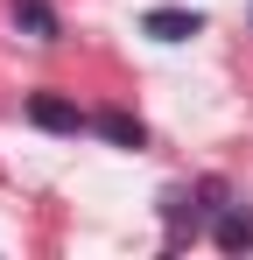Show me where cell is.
Returning a JSON list of instances; mask_svg holds the SVG:
<instances>
[{"label": "cell", "mask_w": 253, "mask_h": 260, "mask_svg": "<svg viewBox=\"0 0 253 260\" xmlns=\"http://www.w3.org/2000/svg\"><path fill=\"white\" fill-rule=\"evenodd\" d=\"M28 127H42V134H84L91 113H78L64 91H28Z\"/></svg>", "instance_id": "cell-1"}, {"label": "cell", "mask_w": 253, "mask_h": 260, "mask_svg": "<svg viewBox=\"0 0 253 260\" xmlns=\"http://www.w3.org/2000/svg\"><path fill=\"white\" fill-rule=\"evenodd\" d=\"M141 28L155 43H190V36H204V14H190V7H148Z\"/></svg>", "instance_id": "cell-2"}, {"label": "cell", "mask_w": 253, "mask_h": 260, "mask_svg": "<svg viewBox=\"0 0 253 260\" xmlns=\"http://www.w3.org/2000/svg\"><path fill=\"white\" fill-rule=\"evenodd\" d=\"M91 134H99V141H113V148H148V127H141L126 106H106V113H91Z\"/></svg>", "instance_id": "cell-3"}, {"label": "cell", "mask_w": 253, "mask_h": 260, "mask_svg": "<svg viewBox=\"0 0 253 260\" xmlns=\"http://www.w3.org/2000/svg\"><path fill=\"white\" fill-rule=\"evenodd\" d=\"M211 239H218V253H253V211L246 204H225L218 225H211Z\"/></svg>", "instance_id": "cell-4"}, {"label": "cell", "mask_w": 253, "mask_h": 260, "mask_svg": "<svg viewBox=\"0 0 253 260\" xmlns=\"http://www.w3.org/2000/svg\"><path fill=\"white\" fill-rule=\"evenodd\" d=\"M7 21H14L21 36H36V43H56V36H64V28H56V7H49V0H14V7H7Z\"/></svg>", "instance_id": "cell-5"}]
</instances>
